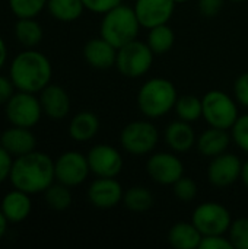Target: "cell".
Segmentation results:
<instances>
[{
	"label": "cell",
	"mask_w": 248,
	"mask_h": 249,
	"mask_svg": "<svg viewBox=\"0 0 248 249\" xmlns=\"http://www.w3.org/2000/svg\"><path fill=\"white\" fill-rule=\"evenodd\" d=\"M9 179L16 190L29 196L44 193L56 179L54 160L47 153L37 150L16 156Z\"/></svg>",
	"instance_id": "cell-1"
},
{
	"label": "cell",
	"mask_w": 248,
	"mask_h": 249,
	"mask_svg": "<svg viewBox=\"0 0 248 249\" xmlns=\"http://www.w3.org/2000/svg\"><path fill=\"white\" fill-rule=\"evenodd\" d=\"M53 67L47 55L28 50L19 53L9 67V77L18 90L37 93L50 85Z\"/></svg>",
	"instance_id": "cell-2"
},
{
	"label": "cell",
	"mask_w": 248,
	"mask_h": 249,
	"mask_svg": "<svg viewBox=\"0 0 248 249\" xmlns=\"http://www.w3.org/2000/svg\"><path fill=\"white\" fill-rule=\"evenodd\" d=\"M178 99L175 85L165 77L146 80L137 92V108L149 120L161 118L171 112Z\"/></svg>",
	"instance_id": "cell-3"
},
{
	"label": "cell",
	"mask_w": 248,
	"mask_h": 249,
	"mask_svg": "<svg viewBox=\"0 0 248 249\" xmlns=\"http://www.w3.org/2000/svg\"><path fill=\"white\" fill-rule=\"evenodd\" d=\"M142 25L134 13V9L127 4H118L102 15L99 25V36L120 48L137 39Z\"/></svg>",
	"instance_id": "cell-4"
},
{
	"label": "cell",
	"mask_w": 248,
	"mask_h": 249,
	"mask_svg": "<svg viewBox=\"0 0 248 249\" xmlns=\"http://www.w3.org/2000/svg\"><path fill=\"white\" fill-rule=\"evenodd\" d=\"M203 104V120L209 127L222 130H231L240 117L238 102L228 93L213 89L205 93L202 98Z\"/></svg>",
	"instance_id": "cell-5"
},
{
	"label": "cell",
	"mask_w": 248,
	"mask_h": 249,
	"mask_svg": "<svg viewBox=\"0 0 248 249\" xmlns=\"http://www.w3.org/2000/svg\"><path fill=\"white\" fill-rule=\"evenodd\" d=\"M153 57L155 54L146 42L134 39L117 50L115 67L124 77L139 79L152 69Z\"/></svg>",
	"instance_id": "cell-6"
},
{
	"label": "cell",
	"mask_w": 248,
	"mask_h": 249,
	"mask_svg": "<svg viewBox=\"0 0 248 249\" xmlns=\"http://www.w3.org/2000/svg\"><path fill=\"white\" fill-rule=\"evenodd\" d=\"M158 142L159 131L151 121H132L120 133L121 147L132 156H145L152 153L158 146Z\"/></svg>",
	"instance_id": "cell-7"
},
{
	"label": "cell",
	"mask_w": 248,
	"mask_h": 249,
	"mask_svg": "<svg viewBox=\"0 0 248 249\" xmlns=\"http://www.w3.org/2000/svg\"><path fill=\"white\" fill-rule=\"evenodd\" d=\"M191 222L203 236L227 235L231 228L232 217L224 204L216 201H206L194 209Z\"/></svg>",
	"instance_id": "cell-8"
},
{
	"label": "cell",
	"mask_w": 248,
	"mask_h": 249,
	"mask_svg": "<svg viewBox=\"0 0 248 249\" xmlns=\"http://www.w3.org/2000/svg\"><path fill=\"white\" fill-rule=\"evenodd\" d=\"M42 112L39 98L31 92L19 90L6 102V117L12 125L32 128L39 123Z\"/></svg>",
	"instance_id": "cell-9"
},
{
	"label": "cell",
	"mask_w": 248,
	"mask_h": 249,
	"mask_svg": "<svg viewBox=\"0 0 248 249\" xmlns=\"http://www.w3.org/2000/svg\"><path fill=\"white\" fill-rule=\"evenodd\" d=\"M56 181L67 187H77L83 184L91 174L86 155L77 150H69L61 153L54 162Z\"/></svg>",
	"instance_id": "cell-10"
},
{
	"label": "cell",
	"mask_w": 248,
	"mask_h": 249,
	"mask_svg": "<svg viewBox=\"0 0 248 249\" xmlns=\"http://www.w3.org/2000/svg\"><path fill=\"white\" fill-rule=\"evenodd\" d=\"M146 172L153 182L172 187L184 175V165L175 153L158 152L149 156Z\"/></svg>",
	"instance_id": "cell-11"
},
{
	"label": "cell",
	"mask_w": 248,
	"mask_h": 249,
	"mask_svg": "<svg viewBox=\"0 0 248 249\" xmlns=\"http://www.w3.org/2000/svg\"><path fill=\"white\" fill-rule=\"evenodd\" d=\"M91 174L98 178H117L124 166L118 149L110 144H96L86 155Z\"/></svg>",
	"instance_id": "cell-12"
},
{
	"label": "cell",
	"mask_w": 248,
	"mask_h": 249,
	"mask_svg": "<svg viewBox=\"0 0 248 249\" xmlns=\"http://www.w3.org/2000/svg\"><path fill=\"white\" fill-rule=\"evenodd\" d=\"M243 162L234 153H222L212 158L208 166V179L216 188H227L234 185L241 178Z\"/></svg>",
	"instance_id": "cell-13"
},
{
	"label": "cell",
	"mask_w": 248,
	"mask_h": 249,
	"mask_svg": "<svg viewBox=\"0 0 248 249\" xmlns=\"http://www.w3.org/2000/svg\"><path fill=\"white\" fill-rule=\"evenodd\" d=\"M175 6L177 3L174 0H136L133 9L142 28L151 29L168 23Z\"/></svg>",
	"instance_id": "cell-14"
},
{
	"label": "cell",
	"mask_w": 248,
	"mask_h": 249,
	"mask_svg": "<svg viewBox=\"0 0 248 249\" xmlns=\"http://www.w3.org/2000/svg\"><path fill=\"white\" fill-rule=\"evenodd\" d=\"M124 190L115 178H98L88 188L89 203L101 210L113 209L123 201Z\"/></svg>",
	"instance_id": "cell-15"
},
{
	"label": "cell",
	"mask_w": 248,
	"mask_h": 249,
	"mask_svg": "<svg viewBox=\"0 0 248 249\" xmlns=\"http://www.w3.org/2000/svg\"><path fill=\"white\" fill-rule=\"evenodd\" d=\"M42 111L53 120H63L70 112V96L60 85L50 83L39 92Z\"/></svg>",
	"instance_id": "cell-16"
},
{
	"label": "cell",
	"mask_w": 248,
	"mask_h": 249,
	"mask_svg": "<svg viewBox=\"0 0 248 249\" xmlns=\"http://www.w3.org/2000/svg\"><path fill=\"white\" fill-rule=\"evenodd\" d=\"M117 50L113 44L105 41L102 36L91 38L83 45V58L94 69H110L115 66Z\"/></svg>",
	"instance_id": "cell-17"
},
{
	"label": "cell",
	"mask_w": 248,
	"mask_h": 249,
	"mask_svg": "<svg viewBox=\"0 0 248 249\" xmlns=\"http://www.w3.org/2000/svg\"><path fill=\"white\" fill-rule=\"evenodd\" d=\"M197 136L191 123L177 120L167 125L165 128V142L168 147L175 153H186L196 146Z\"/></svg>",
	"instance_id": "cell-18"
},
{
	"label": "cell",
	"mask_w": 248,
	"mask_h": 249,
	"mask_svg": "<svg viewBox=\"0 0 248 249\" xmlns=\"http://www.w3.org/2000/svg\"><path fill=\"white\" fill-rule=\"evenodd\" d=\"M0 144L12 155V156H22L35 150L37 139L31 133V128L12 125L10 128L4 130L0 136Z\"/></svg>",
	"instance_id": "cell-19"
},
{
	"label": "cell",
	"mask_w": 248,
	"mask_h": 249,
	"mask_svg": "<svg viewBox=\"0 0 248 249\" xmlns=\"http://www.w3.org/2000/svg\"><path fill=\"white\" fill-rule=\"evenodd\" d=\"M232 142L231 134L228 130L209 127L205 130L196 140V147L205 158H215L222 153H225Z\"/></svg>",
	"instance_id": "cell-20"
},
{
	"label": "cell",
	"mask_w": 248,
	"mask_h": 249,
	"mask_svg": "<svg viewBox=\"0 0 248 249\" xmlns=\"http://www.w3.org/2000/svg\"><path fill=\"white\" fill-rule=\"evenodd\" d=\"M0 210L3 212L4 217L9 220V223H20L28 219L32 210V201L29 194L16 190L7 193L3 200Z\"/></svg>",
	"instance_id": "cell-21"
},
{
	"label": "cell",
	"mask_w": 248,
	"mask_h": 249,
	"mask_svg": "<svg viewBox=\"0 0 248 249\" xmlns=\"http://www.w3.org/2000/svg\"><path fill=\"white\" fill-rule=\"evenodd\" d=\"M203 235L193 222H178L168 232V242L175 249H199Z\"/></svg>",
	"instance_id": "cell-22"
},
{
	"label": "cell",
	"mask_w": 248,
	"mask_h": 249,
	"mask_svg": "<svg viewBox=\"0 0 248 249\" xmlns=\"http://www.w3.org/2000/svg\"><path fill=\"white\" fill-rule=\"evenodd\" d=\"M99 131V120L91 111L76 114L69 124V136L75 142H89Z\"/></svg>",
	"instance_id": "cell-23"
},
{
	"label": "cell",
	"mask_w": 248,
	"mask_h": 249,
	"mask_svg": "<svg viewBox=\"0 0 248 249\" xmlns=\"http://www.w3.org/2000/svg\"><path fill=\"white\" fill-rule=\"evenodd\" d=\"M121 203L124 204V207L127 210H130L133 213H143L153 207L155 198L149 188L136 185V187H132L124 191Z\"/></svg>",
	"instance_id": "cell-24"
},
{
	"label": "cell",
	"mask_w": 248,
	"mask_h": 249,
	"mask_svg": "<svg viewBox=\"0 0 248 249\" xmlns=\"http://www.w3.org/2000/svg\"><path fill=\"white\" fill-rule=\"evenodd\" d=\"M148 41L146 44L149 45V48L153 51L155 55H161L168 53L174 44H175V32L172 31V28L168 23L164 25H158L155 28L148 29Z\"/></svg>",
	"instance_id": "cell-25"
},
{
	"label": "cell",
	"mask_w": 248,
	"mask_h": 249,
	"mask_svg": "<svg viewBox=\"0 0 248 249\" xmlns=\"http://www.w3.org/2000/svg\"><path fill=\"white\" fill-rule=\"evenodd\" d=\"M47 9L54 19L60 22H73L82 16L85 6L82 0H48Z\"/></svg>",
	"instance_id": "cell-26"
},
{
	"label": "cell",
	"mask_w": 248,
	"mask_h": 249,
	"mask_svg": "<svg viewBox=\"0 0 248 249\" xmlns=\"http://www.w3.org/2000/svg\"><path fill=\"white\" fill-rule=\"evenodd\" d=\"M42 35V28L34 18H20L15 23V36L23 47L32 48L38 45Z\"/></svg>",
	"instance_id": "cell-27"
},
{
	"label": "cell",
	"mask_w": 248,
	"mask_h": 249,
	"mask_svg": "<svg viewBox=\"0 0 248 249\" xmlns=\"http://www.w3.org/2000/svg\"><path fill=\"white\" fill-rule=\"evenodd\" d=\"M174 111L178 117V120L187 121V123H196L203 117V104L202 98L196 95H183L178 96Z\"/></svg>",
	"instance_id": "cell-28"
},
{
	"label": "cell",
	"mask_w": 248,
	"mask_h": 249,
	"mask_svg": "<svg viewBox=\"0 0 248 249\" xmlns=\"http://www.w3.org/2000/svg\"><path fill=\"white\" fill-rule=\"evenodd\" d=\"M44 198H45V203L50 209H53L56 212H63V210L69 209L72 204L70 187L60 184V182H57V184L53 182L44 191Z\"/></svg>",
	"instance_id": "cell-29"
},
{
	"label": "cell",
	"mask_w": 248,
	"mask_h": 249,
	"mask_svg": "<svg viewBox=\"0 0 248 249\" xmlns=\"http://www.w3.org/2000/svg\"><path fill=\"white\" fill-rule=\"evenodd\" d=\"M47 1L48 0H9V6L18 19L35 18L47 7Z\"/></svg>",
	"instance_id": "cell-30"
},
{
	"label": "cell",
	"mask_w": 248,
	"mask_h": 249,
	"mask_svg": "<svg viewBox=\"0 0 248 249\" xmlns=\"http://www.w3.org/2000/svg\"><path fill=\"white\" fill-rule=\"evenodd\" d=\"M228 238L235 249H248V217L232 220L228 231Z\"/></svg>",
	"instance_id": "cell-31"
},
{
	"label": "cell",
	"mask_w": 248,
	"mask_h": 249,
	"mask_svg": "<svg viewBox=\"0 0 248 249\" xmlns=\"http://www.w3.org/2000/svg\"><path fill=\"white\" fill-rule=\"evenodd\" d=\"M172 191H174V196L183 201V203H190L193 201L196 197H197V184L194 182L193 178H189V177H181L174 185H172Z\"/></svg>",
	"instance_id": "cell-32"
},
{
	"label": "cell",
	"mask_w": 248,
	"mask_h": 249,
	"mask_svg": "<svg viewBox=\"0 0 248 249\" xmlns=\"http://www.w3.org/2000/svg\"><path fill=\"white\" fill-rule=\"evenodd\" d=\"M231 137L238 149L248 155V112L238 117L231 128Z\"/></svg>",
	"instance_id": "cell-33"
},
{
	"label": "cell",
	"mask_w": 248,
	"mask_h": 249,
	"mask_svg": "<svg viewBox=\"0 0 248 249\" xmlns=\"http://www.w3.org/2000/svg\"><path fill=\"white\" fill-rule=\"evenodd\" d=\"M234 98L235 101L248 109V71L240 74L234 83Z\"/></svg>",
	"instance_id": "cell-34"
},
{
	"label": "cell",
	"mask_w": 248,
	"mask_h": 249,
	"mask_svg": "<svg viewBox=\"0 0 248 249\" xmlns=\"http://www.w3.org/2000/svg\"><path fill=\"white\" fill-rule=\"evenodd\" d=\"M199 249H234V245L225 235H210L202 238Z\"/></svg>",
	"instance_id": "cell-35"
},
{
	"label": "cell",
	"mask_w": 248,
	"mask_h": 249,
	"mask_svg": "<svg viewBox=\"0 0 248 249\" xmlns=\"http://www.w3.org/2000/svg\"><path fill=\"white\" fill-rule=\"evenodd\" d=\"M82 3L86 10L98 13V15H104L113 7L121 4L123 0H82Z\"/></svg>",
	"instance_id": "cell-36"
},
{
	"label": "cell",
	"mask_w": 248,
	"mask_h": 249,
	"mask_svg": "<svg viewBox=\"0 0 248 249\" xmlns=\"http://www.w3.org/2000/svg\"><path fill=\"white\" fill-rule=\"evenodd\" d=\"M224 3H225V0H199L197 6H199V10L203 16L213 18L222 10Z\"/></svg>",
	"instance_id": "cell-37"
},
{
	"label": "cell",
	"mask_w": 248,
	"mask_h": 249,
	"mask_svg": "<svg viewBox=\"0 0 248 249\" xmlns=\"http://www.w3.org/2000/svg\"><path fill=\"white\" fill-rule=\"evenodd\" d=\"M12 165H13L12 155L0 144V184H3L10 177Z\"/></svg>",
	"instance_id": "cell-38"
},
{
	"label": "cell",
	"mask_w": 248,
	"mask_h": 249,
	"mask_svg": "<svg viewBox=\"0 0 248 249\" xmlns=\"http://www.w3.org/2000/svg\"><path fill=\"white\" fill-rule=\"evenodd\" d=\"M13 88L15 85L12 83L10 77H4V76H0V105H6V102L12 98L13 95Z\"/></svg>",
	"instance_id": "cell-39"
},
{
	"label": "cell",
	"mask_w": 248,
	"mask_h": 249,
	"mask_svg": "<svg viewBox=\"0 0 248 249\" xmlns=\"http://www.w3.org/2000/svg\"><path fill=\"white\" fill-rule=\"evenodd\" d=\"M6 58H7V47H6V44H4L3 38L0 36V69L4 66Z\"/></svg>",
	"instance_id": "cell-40"
},
{
	"label": "cell",
	"mask_w": 248,
	"mask_h": 249,
	"mask_svg": "<svg viewBox=\"0 0 248 249\" xmlns=\"http://www.w3.org/2000/svg\"><path fill=\"white\" fill-rule=\"evenodd\" d=\"M7 223H9V220L4 217L3 212L0 210V241L4 238V235H6V232H7Z\"/></svg>",
	"instance_id": "cell-41"
},
{
	"label": "cell",
	"mask_w": 248,
	"mask_h": 249,
	"mask_svg": "<svg viewBox=\"0 0 248 249\" xmlns=\"http://www.w3.org/2000/svg\"><path fill=\"white\" fill-rule=\"evenodd\" d=\"M240 181L243 182V185H244V187L248 190V160H246V162L243 163V169H241V178H240Z\"/></svg>",
	"instance_id": "cell-42"
},
{
	"label": "cell",
	"mask_w": 248,
	"mask_h": 249,
	"mask_svg": "<svg viewBox=\"0 0 248 249\" xmlns=\"http://www.w3.org/2000/svg\"><path fill=\"white\" fill-rule=\"evenodd\" d=\"M177 4H180V3H186V1H189V0H174Z\"/></svg>",
	"instance_id": "cell-43"
},
{
	"label": "cell",
	"mask_w": 248,
	"mask_h": 249,
	"mask_svg": "<svg viewBox=\"0 0 248 249\" xmlns=\"http://www.w3.org/2000/svg\"><path fill=\"white\" fill-rule=\"evenodd\" d=\"M229 1H234V3H243V1H247V0H229Z\"/></svg>",
	"instance_id": "cell-44"
}]
</instances>
